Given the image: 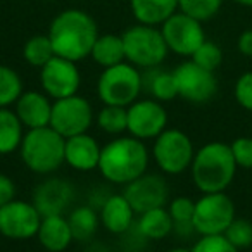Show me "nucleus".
I'll return each instance as SVG.
<instances>
[{"instance_id":"1","label":"nucleus","mask_w":252,"mask_h":252,"mask_svg":"<svg viewBox=\"0 0 252 252\" xmlns=\"http://www.w3.org/2000/svg\"><path fill=\"white\" fill-rule=\"evenodd\" d=\"M47 35L56 56L78 63L90 57L95 40L98 38V28L95 19L85 11L66 9L52 19Z\"/></svg>"},{"instance_id":"2","label":"nucleus","mask_w":252,"mask_h":252,"mask_svg":"<svg viewBox=\"0 0 252 252\" xmlns=\"http://www.w3.org/2000/svg\"><path fill=\"white\" fill-rule=\"evenodd\" d=\"M149 162L151 154L144 140H138L131 135H119L102 147L97 169L105 182L125 187L145 175Z\"/></svg>"},{"instance_id":"3","label":"nucleus","mask_w":252,"mask_h":252,"mask_svg":"<svg viewBox=\"0 0 252 252\" xmlns=\"http://www.w3.org/2000/svg\"><path fill=\"white\" fill-rule=\"evenodd\" d=\"M237 168L230 144L209 142L195 151L190 175L193 185L202 193L224 192L233 182Z\"/></svg>"},{"instance_id":"4","label":"nucleus","mask_w":252,"mask_h":252,"mask_svg":"<svg viewBox=\"0 0 252 252\" xmlns=\"http://www.w3.org/2000/svg\"><path fill=\"white\" fill-rule=\"evenodd\" d=\"M66 138L52 126L28 130L23 137L19 154L30 171L36 175H50L64 164Z\"/></svg>"},{"instance_id":"5","label":"nucleus","mask_w":252,"mask_h":252,"mask_svg":"<svg viewBox=\"0 0 252 252\" xmlns=\"http://www.w3.org/2000/svg\"><path fill=\"white\" fill-rule=\"evenodd\" d=\"M144 80L137 66L121 63L111 67H104L97 81V94L104 105H121L128 107L138 100Z\"/></svg>"},{"instance_id":"6","label":"nucleus","mask_w":252,"mask_h":252,"mask_svg":"<svg viewBox=\"0 0 252 252\" xmlns=\"http://www.w3.org/2000/svg\"><path fill=\"white\" fill-rule=\"evenodd\" d=\"M126 61L137 67L152 69L166 59L169 49L161 30L149 25H135L121 35Z\"/></svg>"},{"instance_id":"7","label":"nucleus","mask_w":252,"mask_h":252,"mask_svg":"<svg viewBox=\"0 0 252 252\" xmlns=\"http://www.w3.org/2000/svg\"><path fill=\"white\" fill-rule=\"evenodd\" d=\"M195 156L193 142L178 128H166L152 144V158L164 175H182L190 169Z\"/></svg>"},{"instance_id":"8","label":"nucleus","mask_w":252,"mask_h":252,"mask_svg":"<svg viewBox=\"0 0 252 252\" xmlns=\"http://www.w3.org/2000/svg\"><path fill=\"white\" fill-rule=\"evenodd\" d=\"M235 204L226 192L202 193L195 200L193 231L202 235H223L235 220Z\"/></svg>"},{"instance_id":"9","label":"nucleus","mask_w":252,"mask_h":252,"mask_svg":"<svg viewBox=\"0 0 252 252\" xmlns=\"http://www.w3.org/2000/svg\"><path fill=\"white\" fill-rule=\"evenodd\" d=\"M92 123H94V107L88 98L76 94L54 100L49 126H52L64 138L88 133Z\"/></svg>"},{"instance_id":"10","label":"nucleus","mask_w":252,"mask_h":252,"mask_svg":"<svg viewBox=\"0 0 252 252\" xmlns=\"http://www.w3.org/2000/svg\"><path fill=\"white\" fill-rule=\"evenodd\" d=\"M161 33L171 52L182 57H192L193 52L206 42L202 23L178 11L161 25Z\"/></svg>"},{"instance_id":"11","label":"nucleus","mask_w":252,"mask_h":252,"mask_svg":"<svg viewBox=\"0 0 252 252\" xmlns=\"http://www.w3.org/2000/svg\"><path fill=\"white\" fill-rule=\"evenodd\" d=\"M178 88V97L190 104H206L218 94V80L213 71H207L192 59L173 69Z\"/></svg>"},{"instance_id":"12","label":"nucleus","mask_w":252,"mask_h":252,"mask_svg":"<svg viewBox=\"0 0 252 252\" xmlns=\"http://www.w3.org/2000/svg\"><path fill=\"white\" fill-rule=\"evenodd\" d=\"M42 214L33 202L14 199L0 207V235L11 240H28L36 237Z\"/></svg>"},{"instance_id":"13","label":"nucleus","mask_w":252,"mask_h":252,"mask_svg":"<svg viewBox=\"0 0 252 252\" xmlns=\"http://www.w3.org/2000/svg\"><path fill=\"white\" fill-rule=\"evenodd\" d=\"M40 85L43 94L52 100L76 95L81 87V73L76 63L54 56L43 67H40Z\"/></svg>"},{"instance_id":"14","label":"nucleus","mask_w":252,"mask_h":252,"mask_svg":"<svg viewBox=\"0 0 252 252\" xmlns=\"http://www.w3.org/2000/svg\"><path fill=\"white\" fill-rule=\"evenodd\" d=\"M168 128V111L156 98L135 100L128 105V135L138 140H154Z\"/></svg>"},{"instance_id":"15","label":"nucleus","mask_w":252,"mask_h":252,"mask_svg":"<svg viewBox=\"0 0 252 252\" xmlns=\"http://www.w3.org/2000/svg\"><path fill=\"white\" fill-rule=\"evenodd\" d=\"M123 195L128 199L135 213L142 214L149 209L166 206L169 199V190L168 183L162 176L145 173L128 185H125Z\"/></svg>"},{"instance_id":"16","label":"nucleus","mask_w":252,"mask_h":252,"mask_svg":"<svg viewBox=\"0 0 252 252\" xmlns=\"http://www.w3.org/2000/svg\"><path fill=\"white\" fill-rule=\"evenodd\" d=\"M73 187L63 178H49L36 187L33 193V204L42 216L64 214L73 202Z\"/></svg>"},{"instance_id":"17","label":"nucleus","mask_w":252,"mask_h":252,"mask_svg":"<svg viewBox=\"0 0 252 252\" xmlns=\"http://www.w3.org/2000/svg\"><path fill=\"white\" fill-rule=\"evenodd\" d=\"M54 100L47 94L36 90H26L16 100L14 112L26 130H35L50 125Z\"/></svg>"},{"instance_id":"18","label":"nucleus","mask_w":252,"mask_h":252,"mask_svg":"<svg viewBox=\"0 0 252 252\" xmlns=\"http://www.w3.org/2000/svg\"><path fill=\"white\" fill-rule=\"evenodd\" d=\"M102 147L90 133L66 138L64 162L76 171H94L98 168Z\"/></svg>"},{"instance_id":"19","label":"nucleus","mask_w":252,"mask_h":252,"mask_svg":"<svg viewBox=\"0 0 252 252\" xmlns=\"http://www.w3.org/2000/svg\"><path fill=\"white\" fill-rule=\"evenodd\" d=\"M135 214L137 213L128 202V199L123 193H114L104 200L98 218H100V224L105 230L114 235H121L131 228Z\"/></svg>"},{"instance_id":"20","label":"nucleus","mask_w":252,"mask_h":252,"mask_svg":"<svg viewBox=\"0 0 252 252\" xmlns=\"http://www.w3.org/2000/svg\"><path fill=\"white\" fill-rule=\"evenodd\" d=\"M36 238L42 244L43 249L49 252H63L71 245L73 231H71L69 221L64 214H50V216H42Z\"/></svg>"},{"instance_id":"21","label":"nucleus","mask_w":252,"mask_h":252,"mask_svg":"<svg viewBox=\"0 0 252 252\" xmlns=\"http://www.w3.org/2000/svg\"><path fill=\"white\" fill-rule=\"evenodd\" d=\"M130 9L140 25L161 26L178 12V0H130Z\"/></svg>"},{"instance_id":"22","label":"nucleus","mask_w":252,"mask_h":252,"mask_svg":"<svg viewBox=\"0 0 252 252\" xmlns=\"http://www.w3.org/2000/svg\"><path fill=\"white\" fill-rule=\"evenodd\" d=\"M137 230L144 238H149V240H162V238H166L175 230V223H173L168 207L162 206L138 214Z\"/></svg>"},{"instance_id":"23","label":"nucleus","mask_w":252,"mask_h":252,"mask_svg":"<svg viewBox=\"0 0 252 252\" xmlns=\"http://www.w3.org/2000/svg\"><path fill=\"white\" fill-rule=\"evenodd\" d=\"M25 126L19 121L18 114L9 107L0 109V156H7L19 151Z\"/></svg>"},{"instance_id":"24","label":"nucleus","mask_w":252,"mask_h":252,"mask_svg":"<svg viewBox=\"0 0 252 252\" xmlns=\"http://www.w3.org/2000/svg\"><path fill=\"white\" fill-rule=\"evenodd\" d=\"M90 57L102 67H111L126 61L121 35H98Z\"/></svg>"},{"instance_id":"25","label":"nucleus","mask_w":252,"mask_h":252,"mask_svg":"<svg viewBox=\"0 0 252 252\" xmlns=\"http://www.w3.org/2000/svg\"><path fill=\"white\" fill-rule=\"evenodd\" d=\"M69 221L71 231H73V238L78 242H88L94 238V235L97 233L98 223L100 218L98 213H95L94 207L90 206H80L74 207L67 216Z\"/></svg>"},{"instance_id":"26","label":"nucleus","mask_w":252,"mask_h":252,"mask_svg":"<svg viewBox=\"0 0 252 252\" xmlns=\"http://www.w3.org/2000/svg\"><path fill=\"white\" fill-rule=\"evenodd\" d=\"M149 74L151 76H142V80H144V87L151 92L156 100L169 102L178 97V88H176L173 71H159L156 67H152Z\"/></svg>"},{"instance_id":"27","label":"nucleus","mask_w":252,"mask_h":252,"mask_svg":"<svg viewBox=\"0 0 252 252\" xmlns=\"http://www.w3.org/2000/svg\"><path fill=\"white\" fill-rule=\"evenodd\" d=\"M97 126L104 133L119 137L128 131V107L104 105L97 114Z\"/></svg>"},{"instance_id":"28","label":"nucleus","mask_w":252,"mask_h":252,"mask_svg":"<svg viewBox=\"0 0 252 252\" xmlns=\"http://www.w3.org/2000/svg\"><path fill=\"white\" fill-rule=\"evenodd\" d=\"M56 56L54 52L52 42L49 35H35L25 43L23 47V57L25 61L33 67H43L52 57Z\"/></svg>"},{"instance_id":"29","label":"nucleus","mask_w":252,"mask_h":252,"mask_svg":"<svg viewBox=\"0 0 252 252\" xmlns=\"http://www.w3.org/2000/svg\"><path fill=\"white\" fill-rule=\"evenodd\" d=\"M23 94V80L12 67L0 64V109L16 104Z\"/></svg>"},{"instance_id":"30","label":"nucleus","mask_w":252,"mask_h":252,"mask_svg":"<svg viewBox=\"0 0 252 252\" xmlns=\"http://www.w3.org/2000/svg\"><path fill=\"white\" fill-rule=\"evenodd\" d=\"M168 211L175 223V230H190L193 231V211H195V200L187 195H180L169 202Z\"/></svg>"},{"instance_id":"31","label":"nucleus","mask_w":252,"mask_h":252,"mask_svg":"<svg viewBox=\"0 0 252 252\" xmlns=\"http://www.w3.org/2000/svg\"><path fill=\"white\" fill-rule=\"evenodd\" d=\"M223 0H178V11L204 23L213 19L220 12Z\"/></svg>"},{"instance_id":"32","label":"nucleus","mask_w":252,"mask_h":252,"mask_svg":"<svg viewBox=\"0 0 252 252\" xmlns=\"http://www.w3.org/2000/svg\"><path fill=\"white\" fill-rule=\"evenodd\" d=\"M190 59L195 64H199L200 67L214 73V71L221 66V63H223V50L220 49L218 43L206 40V42L193 52V56L190 57Z\"/></svg>"},{"instance_id":"33","label":"nucleus","mask_w":252,"mask_h":252,"mask_svg":"<svg viewBox=\"0 0 252 252\" xmlns=\"http://www.w3.org/2000/svg\"><path fill=\"white\" fill-rule=\"evenodd\" d=\"M223 235L238 251L249 249L252 245V223L245 218H235Z\"/></svg>"},{"instance_id":"34","label":"nucleus","mask_w":252,"mask_h":252,"mask_svg":"<svg viewBox=\"0 0 252 252\" xmlns=\"http://www.w3.org/2000/svg\"><path fill=\"white\" fill-rule=\"evenodd\" d=\"M192 252H240L224 235H202L193 244Z\"/></svg>"},{"instance_id":"35","label":"nucleus","mask_w":252,"mask_h":252,"mask_svg":"<svg viewBox=\"0 0 252 252\" xmlns=\"http://www.w3.org/2000/svg\"><path fill=\"white\" fill-rule=\"evenodd\" d=\"M233 97L242 109L252 112V71L240 74L235 81Z\"/></svg>"},{"instance_id":"36","label":"nucleus","mask_w":252,"mask_h":252,"mask_svg":"<svg viewBox=\"0 0 252 252\" xmlns=\"http://www.w3.org/2000/svg\"><path fill=\"white\" fill-rule=\"evenodd\" d=\"M231 154L238 168L252 169V137H238L230 144Z\"/></svg>"},{"instance_id":"37","label":"nucleus","mask_w":252,"mask_h":252,"mask_svg":"<svg viewBox=\"0 0 252 252\" xmlns=\"http://www.w3.org/2000/svg\"><path fill=\"white\" fill-rule=\"evenodd\" d=\"M16 199V183L7 175L0 173V207Z\"/></svg>"},{"instance_id":"38","label":"nucleus","mask_w":252,"mask_h":252,"mask_svg":"<svg viewBox=\"0 0 252 252\" xmlns=\"http://www.w3.org/2000/svg\"><path fill=\"white\" fill-rule=\"evenodd\" d=\"M237 49L242 56L252 57V30H245L237 40Z\"/></svg>"},{"instance_id":"39","label":"nucleus","mask_w":252,"mask_h":252,"mask_svg":"<svg viewBox=\"0 0 252 252\" xmlns=\"http://www.w3.org/2000/svg\"><path fill=\"white\" fill-rule=\"evenodd\" d=\"M166 252H192V249H187V247H173Z\"/></svg>"},{"instance_id":"40","label":"nucleus","mask_w":252,"mask_h":252,"mask_svg":"<svg viewBox=\"0 0 252 252\" xmlns=\"http://www.w3.org/2000/svg\"><path fill=\"white\" fill-rule=\"evenodd\" d=\"M233 2L244 5V7H252V0H233Z\"/></svg>"},{"instance_id":"41","label":"nucleus","mask_w":252,"mask_h":252,"mask_svg":"<svg viewBox=\"0 0 252 252\" xmlns=\"http://www.w3.org/2000/svg\"><path fill=\"white\" fill-rule=\"evenodd\" d=\"M43 2H52V0H43Z\"/></svg>"}]
</instances>
